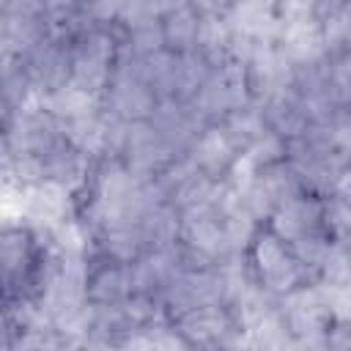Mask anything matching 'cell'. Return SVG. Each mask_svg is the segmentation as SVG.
<instances>
[{"mask_svg": "<svg viewBox=\"0 0 351 351\" xmlns=\"http://www.w3.org/2000/svg\"><path fill=\"white\" fill-rule=\"evenodd\" d=\"M41 269L44 252L27 230H0V310L27 302L41 282Z\"/></svg>", "mask_w": 351, "mask_h": 351, "instance_id": "1", "label": "cell"}]
</instances>
